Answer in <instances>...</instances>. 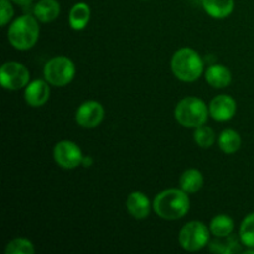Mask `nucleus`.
<instances>
[{"mask_svg":"<svg viewBox=\"0 0 254 254\" xmlns=\"http://www.w3.org/2000/svg\"><path fill=\"white\" fill-rule=\"evenodd\" d=\"M240 240L248 248H254V212L250 213L241 223Z\"/></svg>","mask_w":254,"mask_h":254,"instance_id":"aec40b11","label":"nucleus"},{"mask_svg":"<svg viewBox=\"0 0 254 254\" xmlns=\"http://www.w3.org/2000/svg\"><path fill=\"white\" fill-rule=\"evenodd\" d=\"M34 15L39 21L51 22L60 15V4L57 0H40L34 6Z\"/></svg>","mask_w":254,"mask_h":254,"instance_id":"2eb2a0df","label":"nucleus"},{"mask_svg":"<svg viewBox=\"0 0 254 254\" xmlns=\"http://www.w3.org/2000/svg\"><path fill=\"white\" fill-rule=\"evenodd\" d=\"M210 240L208 228L200 221H191L181 228L179 243L188 252H196L205 247Z\"/></svg>","mask_w":254,"mask_h":254,"instance_id":"423d86ee","label":"nucleus"},{"mask_svg":"<svg viewBox=\"0 0 254 254\" xmlns=\"http://www.w3.org/2000/svg\"><path fill=\"white\" fill-rule=\"evenodd\" d=\"M104 118V109L96 101H87L78 107L76 112V122L83 128L92 129L101 124Z\"/></svg>","mask_w":254,"mask_h":254,"instance_id":"1a4fd4ad","label":"nucleus"},{"mask_svg":"<svg viewBox=\"0 0 254 254\" xmlns=\"http://www.w3.org/2000/svg\"><path fill=\"white\" fill-rule=\"evenodd\" d=\"M153 206L159 217L174 221L183 218L189 212L190 200L181 189H168L156 196Z\"/></svg>","mask_w":254,"mask_h":254,"instance_id":"f257e3e1","label":"nucleus"},{"mask_svg":"<svg viewBox=\"0 0 254 254\" xmlns=\"http://www.w3.org/2000/svg\"><path fill=\"white\" fill-rule=\"evenodd\" d=\"M233 228H235V222L232 218L226 215L216 216L210 223L211 233L218 238L230 237L231 233L233 232Z\"/></svg>","mask_w":254,"mask_h":254,"instance_id":"6ab92c4d","label":"nucleus"},{"mask_svg":"<svg viewBox=\"0 0 254 254\" xmlns=\"http://www.w3.org/2000/svg\"><path fill=\"white\" fill-rule=\"evenodd\" d=\"M208 108L205 102L196 97L181 99L175 108V119L185 128H198L208 118Z\"/></svg>","mask_w":254,"mask_h":254,"instance_id":"20e7f679","label":"nucleus"},{"mask_svg":"<svg viewBox=\"0 0 254 254\" xmlns=\"http://www.w3.org/2000/svg\"><path fill=\"white\" fill-rule=\"evenodd\" d=\"M76 67L72 60L66 56H56L50 60L44 68L45 79L51 86L64 87L73 79Z\"/></svg>","mask_w":254,"mask_h":254,"instance_id":"39448f33","label":"nucleus"},{"mask_svg":"<svg viewBox=\"0 0 254 254\" xmlns=\"http://www.w3.org/2000/svg\"><path fill=\"white\" fill-rule=\"evenodd\" d=\"M92 164H93V159L89 158V156H83L82 165H83L84 168H89V166H92Z\"/></svg>","mask_w":254,"mask_h":254,"instance_id":"393cba45","label":"nucleus"},{"mask_svg":"<svg viewBox=\"0 0 254 254\" xmlns=\"http://www.w3.org/2000/svg\"><path fill=\"white\" fill-rule=\"evenodd\" d=\"M14 4L16 5H20V6H29V5L32 4V1L34 0H11Z\"/></svg>","mask_w":254,"mask_h":254,"instance_id":"b1692460","label":"nucleus"},{"mask_svg":"<svg viewBox=\"0 0 254 254\" xmlns=\"http://www.w3.org/2000/svg\"><path fill=\"white\" fill-rule=\"evenodd\" d=\"M193 139H195L196 144L201 148H211L215 144L216 140V134L210 127L201 126L196 128L195 134H193Z\"/></svg>","mask_w":254,"mask_h":254,"instance_id":"4be33fe9","label":"nucleus"},{"mask_svg":"<svg viewBox=\"0 0 254 254\" xmlns=\"http://www.w3.org/2000/svg\"><path fill=\"white\" fill-rule=\"evenodd\" d=\"M6 254H34L35 248L31 241L25 238H15L10 241L5 248Z\"/></svg>","mask_w":254,"mask_h":254,"instance_id":"412c9836","label":"nucleus"},{"mask_svg":"<svg viewBox=\"0 0 254 254\" xmlns=\"http://www.w3.org/2000/svg\"><path fill=\"white\" fill-rule=\"evenodd\" d=\"M30 72L20 62L10 61L1 66L0 69V82L5 89L17 91L29 84Z\"/></svg>","mask_w":254,"mask_h":254,"instance_id":"0eeeda50","label":"nucleus"},{"mask_svg":"<svg viewBox=\"0 0 254 254\" xmlns=\"http://www.w3.org/2000/svg\"><path fill=\"white\" fill-rule=\"evenodd\" d=\"M179 184L181 190L185 191L186 193H195L203 186V176L201 171L196 169H189L180 176Z\"/></svg>","mask_w":254,"mask_h":254,"instance_id":"f3484780","label":"nucleus"},{"mask_svg":"<svg viewBox=\"0 0 254 254\" xmlns=\"http://www.w3.org/2000/svg\"><path fill=\"white\" fill-rule=\"evenodd\" d=\"M127 208L136 220H144L150 215V200L143 192H131L127 198Z\"/></svg>","mask_w":254,"mask_h":254,"instance_id":"f8f14e48","label":"nucleus"},{"mask_svg":"<svg viewBox=\"0 0 254 254\" xmlns=\"http://www.w3.org/2000/svg\"><path fill=\"white\" fill-rule=\"evenodd\" d=\"M236 109H237L236 101L227 94L215 97L208 107L210 116L218 122H226L232 119L236 114Z\"/></svg>","mask_w":254,"mask_h":254,"instance_id":"9d476101","label":"nucleus"},{"mask_svg":"<svg viewBox=\"0 0 254 254\" xmlns=\"http://www.w3.org/2000/svg\"><path fill=\"white\" fill-rule=\"evenodd\" d=\"M11 2V0H0V24L1 26H5L14 15Z\"/></svg>","mask_w":254,"mask_h":254,"instance_id":"5701e85b","label":"nucleus"},{"mask_svg":"<svg viewBox=\"0 0 254 254\" xmlns=\"http://www.w3.org/2000/svg\"><path fill=\"white\" fill-rule=\"evenodd\" d=\"M171 71L174 76L183 82H193L203 72V61L192 49L184 47L178 50L171 59Z\"/></svg>","mask_w":254,"mask_h":254,"instance_id":"f03ea898","label":"nucleus"},{"mask_svg":"<svg viewBox=\"0 0 254 254\" xmlns=\"http://www.w3.org/2000/svg\"><path fill=\"white\" fill-rule=\"evenodd\" d=\"M91 19V9L86 2H77L69 10V25L73 30H83Z\"/></svg>","mask_w":254,"mask_h":254,"instance_id":"dca6fc26","label":"nucleus"},{"mask_svg":"<svg viewBox=\"0 0 254 254\" xmlns=\"http://www.w3.org/2000/svg\"><path fill=\"white\" fill-rule=\"evenodd\" d=\"M205 78L213 88H225L232 81V74L227 67L222 64H213L206 71Z\"/></svg>","mask_w":254,"mask_h":254,"instance_id":"ddd939ff","label":"nucleus"},{"mask_svg":"<svg viewBox=\"0 0 254 254\" xmlns=\"http://www.w3.org/2000/svg\"><path fill=\"white\" fill-rule=\"evenodd\" d=\"M50 87L49 82L42 79L30 82L25 89V101L31 107H41L49 101Z\"/></svg>","mask_w":254,"mask_h":254,"instance_id":"9b49d317","label":"nucleus"},{"mask_svg":"<svg viewBox=\"0 0 254 254\" xmlns=\"http://www.w3.org/2000/svg\"><path fill=\"white\" fill-rule=\"evenodd\" d=\"M54 159L56 164L66 170L82 165L83 154L76 143L69 140H62L55 145Z\"/></svg>","mask_w":254,"mask_h":254,"instance_id":"6e6552de","label":"nucleus"},{"mask_svg":"<svg viewBox=\"0 0 254 254\" xmlns=\"http://www.w3.org/2000/svg\"><path fill=\"white\" fill-rule=\"evenodd\" d=\"M241 144H242V140H241L240 134L233 129H226L220 134V138H218L220 149L226 154H233L238 151Z\"/></svg>","mask_w":254,"mask_h":254,"instance_id":"a211bd4d","label":"nucleus"},{"mask_svg":"<svg viewBox=\"0 0 254 254\" xmlns=\"http://www.w3.org/2000/svg\"><path fill=\"white\" fill-rule=\"evenodd\" d=\"M39 34L40 27L36 17L31 15H22L10 25L7 39L16 50L26 51L35 46Z\"/></svg>","mask_w":254,"mask_h":254,"instance_id":"7ed1b4c3","label":"nucleus"},{"mask_svg":"<svg viewBox=\"0 0 254 254\" xmlns=\"http://www.w3.org/2000/svg\"><path fill=\"white\" fill-rule=\"evenodd\" d=\"M202 6L213 19H225L232 14L235 0H202Z\"/></svg>","mask_w":254,"mask_h":254,"instance_id":"4468645a","label":"nucleus"}]
</instances>
